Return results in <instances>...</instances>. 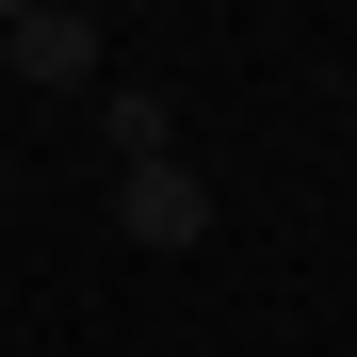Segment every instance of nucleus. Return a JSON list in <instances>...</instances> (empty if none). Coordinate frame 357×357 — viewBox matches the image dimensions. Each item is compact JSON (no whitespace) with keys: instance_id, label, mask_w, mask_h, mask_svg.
Wrapping results in <instances>:
<instances>
[{"instance_id":"obj_3","label":"nucleus","mask_w":357,"mask_h":357,"mask_svg":"<svg viewBox=\"0 0 357 357\" xmlns=\"http://www.w3.org/2000/svg\"><path fill=\"white\" fill-rule=\"evenodd\" d=\"M98 130H114V162H178V98L162 82H98Z\"/></svg>"},{"instance_id":"obj_1","label":"nucleus","mask_w":357,"mask_h":357,"mask_svg":"<svg viewBox=\"0 0 357 357\" xmlns=\"http://www.w3.org/2000/svg\"><path fill=\"white\" fill-rule=\"evenodd\" d=\"M114 244L130 260H195L211 244V178L195 162H114Z\"/></svg>"},{"instance_id":"obj_4","label":"nucleus","mask_w":357,"mask_h":357,"mask_svg":"<svg viewBox=\"0 0 357 357\" xmlns=\"http://www.w3.org/2000/svg\"><path fill=\"white\" fill-rule=\"evenodd\" d=\"M0 82H17V0H0Z\"/></svg>"},{"instance_id":"obj_2","label":"nucleus","mask_w":357,"mask_h":357,"mask_svg":"<svg viewBox=\"0 0 357 357\" xmlns=\"http://www.w3.org/2000/svg\"><path fill=\"white\" fill-rule=\"evenodd\" d=\"M98 17H82V0H17V82H49V98H98Z\"/></svg>"}]
</instances>
